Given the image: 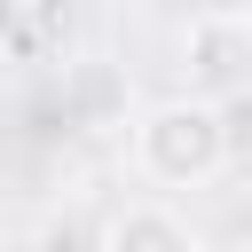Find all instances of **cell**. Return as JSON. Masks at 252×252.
Instances as JSON below:
<instances>
[{
    "mask_svg": "<svg viewBox=\"0 0 252 252\" xmlns=\"http://www.w3.org/2000/svg\"><path fill=\"white\" fill-rule=\"evenodd\" d=\"M32 252H102V220L87 213H47L32 228Z\"/></svg>",
    "mask_w": 252,
    "mask_h": 252,
    "instance_id": "277c9868",
    "label": "cell"
},
{
    "mask_svg": "<svg viewBox=\"0 0 252 252\" xmlns=\"http://www.w3.org/2000/svg\"><path fill=\"white\" fill-rule=\"evenodd\" d=\"M228 197L252 213V150H236V165H228Z\"/></svg>",
    "mask_w": 252,
    "mask_h": 252,
    "instance_id": "52a82bcc",
    "label": "cell"
},
{
    "mask_svg": "<svg viewBox=\"0 0 252 252\" xmlns=\"http://www.w3.org/2000/svg\"><path fill=\"white\" fill-rule=\"evenodd\" d=\"M87 8H94V0H32V39H39V47H63V39L87 24Z\"/></svg>",
    "mask_w": 252,
    "mask_h": 252,
    "instance_id": "5b68a950",
    "label": "cell"
},
{
    "mask_svg": "<svg viewBox=\"0 0 252 252\" xmlns=\"http://www.w3.org/2000/svg\"><path fill=\"white\" fill-rule=\"evenodd\" d=\"M32 39V0H0V55H16Z\"/></svg>",
    "mask_w": 252,
    "mask_h": 252,
    "instance_id": "8992f818",
    "label": "cell"
},
{
    "mask_svg": "<svg viewBox=\"0 0 252 252\" xmlns=\"http://www.w3.org/2000/svg\"><path fill=\"white\" fill-rule=\"evenodd\" d=\"M236 165V118L197 94H165L134 118V173L150 189H205Z\"/></svg>",
    "mask_w": 252,
    "mask_h": 252,
    "instance_id": "6da1fadb",
    "label": "cell"
},
{
    "mask_svg": "<svg viewBox=\"0 0 252 252\" xmlns=\"http://www.w3.org/2000/svg\"><path fill=\"white\" fill-rule=\"evenodd\" d=\"M102 252H205L197 220L165 197H126L102 213Z\"/></svg>",
    "mask_w": 252,
    "mask_h": 252,
    "instance_id": "3957f363",
    "label": "cell"
},
{
    "mask_svg": "<svg viewBox=\"0 0 252 252\" xmlns=\"http://www.w3.org/2000/svg\"><path fill=\"white\" fill-rule=\"evenodd\" d=\"M181 94L197 102H252V8H197L181 24Z\"/></svg>",
    "mask_w": 252,
    "mask_h": 252,
    "instance_id": "7a4b0ae2",
    "label": "cell"
}]
</instances>
